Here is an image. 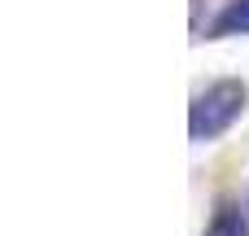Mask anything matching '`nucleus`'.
Segmentation results:
<instances>
[{
    "label": "nucleus",
    "mask_w": 249,
    "mask_h": 236,
    "mask_svg": "<svg viewBox=\"0 0 249 236\" xmlns=\"http://www.w3.org/2000/svg\"><path fill=\"white\" fill-rule=\"evenodd\" d=\"M249 109V83L245 79H214L206 83L193 105H188V136L197 145L219 140L232 123H241V114Z\"/></svg>",
    "instance_id": "f257e3e1"
},
{
    "label": "nucleus",
    "mask_w": 249,
    "mask_h": 236,
    "mask_svg": "<svg viewBox=\"0 0 249 236\" xmlns=\"http://www.w3.org/2000/svg\"><path fill=\"white\" fill-rule=\"evenodd\" d=\"M232 35H249V0H228L206 26V39H232Z\"/></svg>",
    "instance_id": "f03ea898"
},
{
    "label": "nucleus",
    "mask_w": 249,
    "mask_h": 236,
    "mask_svg": "<svg viewBox=\"0 0 249 236\" xmlns=\"http://www.w3.org/2000/svg\"><path fill=\"white\" fill-rule=\"evenodd\" d=\"M206 236H249V223L241 219V210H236L232 201H219V210H214Z\"/></svg>",
    "instance_id": "7ed1b4c3"
}]
</instances>
